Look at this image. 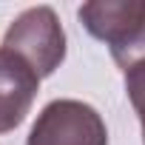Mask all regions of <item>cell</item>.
Returning a JSON list of instances; mask_svg holds the SVG:
<instances>
[{
	"label": "cell",
	"mask_w": 145,
	"mask_h": 145,
	"mask_svg": "<svg viewBox=\"0 0 145 145\" xmlns=\"http://www.w3.org/2000/svg\"><path fill=\"white\" fill-rule=\"evenodd\" d=\"M26 145H108V128L83 100H51L37 114Z\"/></svg>",
	"instance_id": "cell-2"
},
{
	"label": "cell",
	"mask_w": 145,
	"mask_h": 145,
	"mask_svg": "<svg viewBox=\"0 0 145 145\" xmlns=\"http://www.w3.org/2000/svg\"><path fill=\"white\" fill-rule=\"evenodd\" d=\"M80 23L111 51L125 46L145 20V0H91L80 6Z\"/></svg>",
	"instance_id": "cell-3"
},
{
	"label": "cell",
	"mask_w": 145,
	"mask_h": 145,
	"mask_svg": "<svg viewBox=\"0 0 145 145\" xmlns=\"http://www.w3.org/2000/svg\"><path fill=\"white\" fill-rule=\"evenodd\" d=\"M111 60L120 65L122 74H128V71L137 68V65H145V20H142V26L134 31V37L125 46L111 51Z\"/></svg>",
	"instance_id": "cell-5"
},
{
	"label": "cell",
	"mask_w": 145,
	"mask_h": 145,
	"mask_svg": "<svg viewBox=\"0 0 145 145\" xmlns=\"http://www.w3.org/2000/svg\"><path fill=\"white\" fill-rule=\"evenodd\" d=\"M0 48L20 57L34 74L51 77L65 60V31L51 6H31L20 12L3 34Z\"/></svg>",
	"instance_id": "cell-1"
},
{
	"label": "cell",
	"mask_w": 145,
	"mask_h": 145,
	"mask_svg": "<svg viewBox=\"0 0 145 145\" xmlns=\"http://www.w3.org/2000/svg\"><path fill=\"white\" fill-rule=\"evenodd\" d=\"M125 91H128V100L139 117V125H142V145H145V65H137L125 74Z\"/></svg>",
	"instance_id": "cell-6"
},
{
	"label": "cell",
	"mask_w": 145,
	"mask_h": 145,
	"mask_svg": "<svg viewBox=\"0 0 145 145\" xmlns=\"http://www.w3.org/2000/svg\"><path fill=\"white\" fill-rule=\"evenodd\" d=\"M40 77L14 54L0 48V134L14 131L31 111Z\"/></svg>",
	"instance_id": "cell-4"
}]
</instances>
